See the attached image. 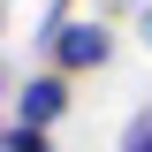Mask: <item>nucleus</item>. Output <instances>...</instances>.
<instances>
[{
  "label": "nucleus",
  "instance_id": "7ed1b4c3",
  "mask_svg": "<svg viewBox=\"0 0 152 152\" xmlns=\"http://www.w3.org/2000/svg\"><path fill=\"white\" fill-rule=\"evenodd\" d=\"M114 152H152V99L122 122V137H114Z\"/></svg>",
  "mask_w": 152,
  "mask_h": 152
},
{
  "label": "nucleus",
  "instance_id": "f257e3e1",
  "mask_svg": "<svg viewBox=\"0 0 152 152\" xmlns=\"http://www.w3.org/2000/svg\"><path fill=\"white\" fill-rule=\"evenodd\" d=\"M38 53H46V69H61V76H91V69L114 61V31H107L99 15H76V23H61Z\"/></svg>",
  "mask_w": 152,
  "mask_h": 152
},
{
  "label": "nucleus",
  "instance_id": "39448f33",
  "mask_svg": "<svg viewBox=\"0 0 152 152\" xmlns=\"http://www.w3.org/2000/svg\"><path fill=\"white\" fill-rule=\"evenodd\" d=\"M61 23H76V0H46V15H38V31H31V46H46V38H53Z\"/></svg>",
  "mask_w": 152,
  "mask_h": 152
},
{
  "label": "nucleus",
  "instance_id": "20e7f679",
  "mask_svg": "<svg viewBox=\"0 0 152 152\" xmlns=\"http://www.w3.org/2000/svg\"><path fill=\"white\" fill-rule=\"evenodd\" d=\"M0 152H53V129H23V122H8Z\"/></svg>",
  "mask_w": 152,
  "mask_h": 152
},
{
  "label": "nucleus",
  "instance_id": "f03ea898",
  "mask_svg": "<svg viewBox=\"0 0 152 152\" xmlns=\"http://www.w3.org/2000/svg\"><path fill=\"white\" fill-rule=\"evenodd\" d=\"M69 84L76 76H61V69H31L15 84V122L23 129H53L61 114H69Z\"/></svg>",
  "mask_w": 152,
  "mask_h": 152
},
{
  "label": "nucleus",
  "instance_id": "423d86ee",
  "mask_svg": "<svg viewBox=\"0 0 152 152\" xmlns=\"http://www.w3.org/2000/svg\"><path fill=\"white\" fill-rule=\"evenodd\" d=\"M137 38H145V46H152V0H145V8H137Z\"/></svg>",
  "mask_w": 152,
  "mask_h": 152
}]
</instances>
